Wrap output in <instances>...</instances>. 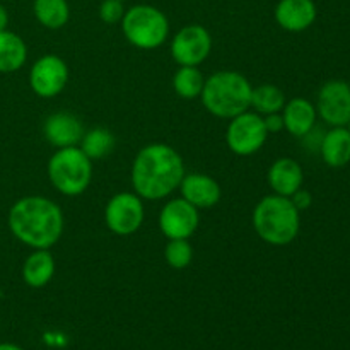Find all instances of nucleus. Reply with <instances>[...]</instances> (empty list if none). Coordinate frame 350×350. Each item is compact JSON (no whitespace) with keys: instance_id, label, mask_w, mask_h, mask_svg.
Here are the masks:
<instances>
[{"instance_id":"nucleus-1","label":"nucleus","mask_w":350,"mask_h":350,"mask_svg":"<svg viewBox=\"0 0 350 350\" xmlns=\"http://www.w3.org/2000/svg\"><path fill=\"white\" fill-rule=\"evenodd\" d=\"M185 163L174 147L149 144L137 152L132 163V187L142 200H163L180 188Z\"/></svg>"},{"instance_id":"nucleus-2","label":"nucleus","mask_w":350,"mask_h":350,"mask_svg":"<svg viewBox=\"0 0 350 350\" xmlns=\"http://www.w3.org/2000/svg\"><path fill=\"white\" fill-rule=\"evenodd\" d=\"M7 222L14 238L33 250L53 248L60 241L65 228L60 205L40 195H29L14 202Z\"/></svg>"},{"instance_id":"nucleus-3","label":"nucleus","mask_w":350,"mask_h":350,"mask_svg":"<svg viewBox=\"0 0 350 350\" xmlns=\"http://www.w3.org/2000/svg\"><path fill=\"white\" fill-rule=\"evenodd\" d=\"M252 224L263 243L287 246L299 234L301 215L289 197L270 193L255 205Z\"/></svg>"},{"instance_id":"nucleus-4","label":"nucleus","mask_w":350,"mask_h":350,"mask_svg":"<svg viewBox=\"0 0 350 350\" xmlns=\"http://www.w3.org/2000/svg\"><path fill=\"white\" fill-rule=\"evenodd\" d=\"M253 85L236 70H219L205 79L202 105L211 115L231 120L252 108Z\"/></svg>"},{"instance_id":"nucleus-5","label":"nucleus","mask_w":350,"mask_h":350,"mask_svg":"<svg viewBox=\"0 0 350 350\" xmlns=\"http://www.w3.org/2000/svg\"><path fill=\"white\" fill-rule=\"evenodd\" d=\"M48 180L58 193L65 197H79L92 181V161L81 147H64L50 157L46 166Z\"/></svg>"},{"instance_id":"nucleus-6","label":"nucleus","mask_w":350,"mask_h":350,"mask_svg":"<svg viewBox=\"0 0 350 350\" xmlns=\"http://www.w3.org/2000/svg\"><path fill=\"white\" fill-rule=\"evenodd\" d=\"M122 29L132 46L149 51L166 43L170 36V21L157 7L139 3L125 10Z\"/></svg>"},{"instance_id":"nucleus-7","label":"nucleus","mask_w":350,"mask_h":350,"mask_svg":"<svg viewBox=\"0 0 350 350\" xmlns=\"http://www.w3.org/2000/svg\"><path fill=\"white\" fill-rule=\"evenodd\" d=\"M269 132L263 123V116L256 111H245L229 120L226 130V144L236 156H253L265 146Z\"/></svg>"},{"instance_id":"nucleus-8","label":"nucleus","mask_w":350,"mask_h":350,"mask_svg":"<svg viewBox=\"0 0 350 350\" xmlns=\"http://www.w3.org/2000/svg\"><path fill=\"white\" fill-rule=\"evenodd\" d=\"M146 217L144 200L135 191L113 195L105 207L106 228L116 236H132L142 228Z\"/></svg>"},{"instance_id":"nucleus-9","label":"nucleus","mask_w":350,"mask_h":350,"mask_svg":"<svg viewBox=\"0 0 350 350\" xmlns=\"http://www.w3.org/2000/svg\"><path fill=\"white\" fill-rule=\"evenodd\" d=\"M212 51V36L200 24H188L174 34L171 57L180 67H198Z\"/></svg>"},{"instance_id":"nucleus-10","label":"nucleus","mask_w":350,"mask_h":350,"mask_svg":"<svg viewBox=\"0 0 350 350\" xmlns=\"http://www.w3.org/2000/svg\"><path fill=\"white\" fill-rule=\"evenodd\" d=\"M68 82V65L58 55H43L29 70V85L36 96L43 99L57 98Z\"/></svg>"},{"instance_id":"nucleus-11","label":"nucleus","mask_w":350,"mask_h":350,"mask_svg":"<svg viewBox=\"0 0 350 350\" xmlns=\"http://www.w3.org/2000/svg\"><path fill=\"white\" fill-rule=\"evenodd\" d=\"M159 229L167 239H190L200 226V214L183 197L171 198L159 212Z\"/></svg>"},{"instance_id":"nucleus-12","label":"nucleus","mask_w":350,"mask_h":350,"mask_svg":"<svg viewBox=\"0 0 350 350\" xmlns=\"http://www.w3.org/2000/svg\"><path fill=\"white\" fill-rule=\"evenodd\" d=\"M317 113L330 126H345L350 122V85L330 81L318 92Z\"/></svg>"},{"instance_id":"nucleus-13","label":"nucleus","mask_w":350,"mask_h":350,"mask_svg":"<svg viewBox=\"0 0 350 350\" xmlns=\"http://www.w3.org/2000/svg\"><path fill=\"white\" fill-rule=\"evenodd\" d=\"M180 193L187 202H190L198 211L212 208L221 200V185L205 173H185L183 180L180 183Z\"/></svg>"},{"instance_id":"nucleus-14","label":"nucleus","mask_w":350,"mask_h":350,"mask_svg":"<svg viewBox=\"0 0 350 350\" xmlns=\"http://www.w3.org/2000/svg\"><path fill=\"white\" fill-rule=\"evenodd\" d=\"M84 125L81 120L68 111H57L51 113L43 125V135L51 146L57 149L64 147L79 146L82 135H84Z\"/></svg>"},{"instance_id":"nucleus-15","label":"nucleus","mask_w":350,"mask_h":350,"mask_svg":"<svg viewBox=\"0 0 350 350\" xmlns=\"http://www.w3.org/2000/svg\"><path fill=\"white\" fill-rule=\"evenodd\" d=\"M275 21L289 33H301L313 26L318 10L313 0H280L275 5Z\"/></svg>"},{"instance_id":"nucleus-16","label":"nucleus","mask_w":350,"mask_h":350,"mask_svg":"<svg viewBox=\"0 0 350 350\" xmlns=\"http://www.w3.org/2000/svg\"><path fill=\"white\" fill-rule=\"evenodd\" d=\"M267 181L273 193L291 197L294 191L303 188L304 173L301 164L293 157H280L272 163L267 173Z\"/></svg>"},{"instance_id":"nucleus-17","label":"nucleus","mask_w":350,"mask_h":350,"mask_svg":"<svg viewBox=\"0 0 350 350\" xmlns=\"http://www.w3.org/2000/svg\"><path fill=\"white\" fill-rule=\"evenodd\" d=\"M280 113L284 118V130L299 139L314 129L318 118L317 106L306 98H293L286 103Z\"/></svg>"},{"instance_id":"nucleus-18","label":"nucleus","mask_w":350,"mask_h":350,"mask_svg":"<svg viewBox=\"0 0 350 350\" xmlns=\"http://www.w3.org/2000/svg\"><path fill=\"white\" fill-rule=\"evenodd\" d=\"M55 258L50 250H33L23 263V280L33 289L48 286L55 275Z\"/></svg>"},{"instance_id":"nucleus-19","label":"nucleus","mask_w":350,"mask_h":350,"mask_svg":"<svg viewBox=\"0 0 350 350\" xmlns=\"http://www.w3.org/2000/svg\"><path fill=\"white\" fill-rule=\"evenodd\" d=\"M320 154L330 167H342L350 163V132L347 126H332L320 144Z\"/></svg>"},{"instance_id":"nucleus-20","label":"nucleus","mask_w":350,"mask_h":350,"mask_svg":"<svg viewBox=\"0 0 350 350\" xmlns=\"http://www.w3.org/2000/svg\"><path fill=\"white\" fill-rule=\"evenodd\" d=\"M27 60V46L19 34L9 29L0 31V72L12 74L21 70Z\"/></svg>"},{"instance_id":"nucleus-21","label":"nucleus","mask_w":350,"mask_h":350,"mask_svg":"<svg viewBox=\"0 0 350 350\" xmlns=\"http://www.w3.org/2000/svg\"><path fill=\"white\" fill-rule=\"evenodd\" d=\"M33 12L38 23L46 29H62L70 19L67 0H34Z\"/></svg>"},{"instance_id":"nucleus-22","label":"nucleus","mask_w":350,"mask_h":350,"mask_svg":"<svg viewBox=\"0 0 350 350\" xmlns=\"http://www.w3.org/2000/svg\"><path fill=\"white\" fill-rule=\"evenodd\" d=\"M115 144V135L108 129H105V126H96V129L84 132L81 142H79V147H81V150L89 159L99 161L113 152Z\"/></svg>"},{"instance_id":"nucleus-23","label":"nucleus","mask_w":350,"mask_h":350,"mask_svg":"<svg viewBox=\"0 0 350 350\" xmlns=\"http://www.w3.org/2000/svg\"><path fill=\"white\" fill-rule=\"evenodd\" d=\"M286 94L280 88L273 84H262L258 88H253L252 92V108L258 115L265 116L270 113H280L286 106Z\"/></svg>"},{"instance_id":"nucleus-24","label":"nucleus","mask_w":350,"mask_h":350,"mask_svg":"<svg viewBox=\"0 0 350 350\" xmlns=\"http://www.w3.org/2000/svg\"><path fill=\"white\" fill-rule=\"evenodd\" d=\"M205 84V75L198 67H180L173 77V89L180 98H200Z\"/></svg>"},{"instance_id":"nucleus-25","label":"nucleus","mask_w":350,"mask_h":350,"mask_svg":"<svg viewBox=\"0 0 350 350\" xmlns=\"http://www.w3.org/2000/svg\"><path fill=\"white\" fill-rule=\"evenodd\" d=\"M164 260L174 270H183L193 262V248L188 239H167Z\"/></svg>"},{"instance_id":"nucleus-26","label":"nucleus","mask_w":350,"mask_h":350,"mask_svg":"<svg viewBox=\"0 0 350 350\" xmlns=\"http://www.w3.org/2000/svg\"><path fill=\"white\" fill-rule=\"evenodd\" d=\"M125 16L122 0H103L99 5V19L105 24H118L122 23Z\"/></svg>"},{"instance_id":"nucleus-27","label":"nucleus","mask_w":350,"mask_h":350,"mask_svg":"<svg viewBox=\"0 0 350 350\" xmlns=\"http://www.w3.org/2000/svg\"><path fill=\"white\" fill-rule=\"evenodd\" d=\"M289 198L294 204V207H296L299 212L306 211V208H310L311 204H313V195H311L308 190H304V188H299L297 191H294Z\"/></svg>"},{"instance_id":"nucleus-28","label":"nucleus","mask_w":350,"mask_h":350,"mask_svg":"<svg viewBox=\"0 0 350 350\" xmlns=\"http://www.w3.org/2000/svg\"><path fill=\"white\" fill-rule=\"evenodd\" d=\"M263 123H265L267 132L270 133H279L284 130V118L282 113H270V115L263 116Z\"/></svg>"},{"instance_id":"nucleus-29","label":"nucleus","mask_w":350,"mask_h":350,"mask_svg":"<svg viewBox=\"0 0 350 350\" xmlns=\"http://www.w3.org/2000/svg\"><path fill=\"white\" fill-rule=\"evenodd\" d=\"M7 26H9V12L5 7L0 5V31L7 29Z\"/></svg>"},{"instance_id":"nucleus-30","label":"nucleus","mask_w":350,"mask_h":350,"mask_svg":"<svg viewBox=\"0 0 350 350\" xmlns=\"http://www.w3.org/2000/svg\"><path fill=\"white\" fill-rule=\"evenodd\" d=\"M0 350H23V349L16 344H7V342H3V344H0Z\"/></svg>"},{"instance_id":"nucleus-31","label":"nucleus","mask_w":350,"mask_h":350,"mask_svg":"<svg viewBox=\"0 0 350 350\" xmlns=\"http://www.w3.org/2000/svg\"><path fill=\"white\" fill-rule=\"evenodd\" d=\"M345 126H347V130H349V132H350V122L347 123V125H345Z\"/></svg>"},{"instance_id":"nucleus-32","label":"nucleus","mask_w":350,"mask_h":350,"mask_svg":"<svg viewBox=\"0 0 350 350\" xmlns=\"http://www.w3.org/2000/svg\"><path fill=\"white\" fill-rule=\"evenodd\" d=\"M122 2H125V0H122Z\"/></svg>"}]
</instances>
